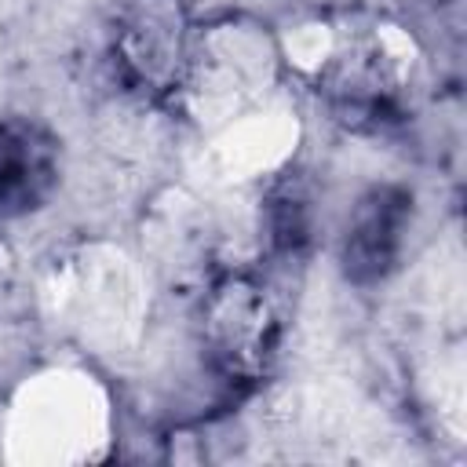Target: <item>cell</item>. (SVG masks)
<instances>
[{
	"instance_id": "cell-1",
	"label": "cell",
	"mask_w": 467,
	"mask_h": 467,
	"mask_svg": "<svg viewBox=\"0 0 467 467\" xmlns=\"http://www.w3.org/2000/svg\"><path fill=\"white\" fill-rule=\"evenodd\" d=\"M409 215H412V197L394 186H379L358 201L343 244V270L350 281L368 285L390 274L405 241Z\"/></svg>"
},
{
	"instance_id": "cell-2",
	"label": "cell",
	"mask_w": 467,
	"mask_h": 467,
	"mask_svg": "<svg viewBox=\"0 0 467 467\" xmlns=\"http://www.w3.org/2000/svg\"><path fill=\"white\" fill-rule=\"evenodd\" d=\"M55 186V142L29 120L0 124V219L36 208Z\"/></svg>"
}]
</instances>
